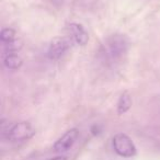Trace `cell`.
Masks as SVG:
<instances>
[{
	"mask_svg": "<svg viewBox=\"0 0 160 160\" xmlns=\"http://www.w3.org/2000/svg\"><path fill=\"white\" fill-rule=\"evenodd\" d=\"M69 47V43L67 38H55L51 42L47 51V56L51 59H58L67 52Z\"/></svg>",
	"mask_w": 160,
	"mask_h": 160,
	"instance_id": "cell-5",
	"label": "cell"
},
{
	"mask_svg": "<svg viewBox=\"0 0 160 160\" xmlns=\"http://www.w3.org/2000/svg\"><path fill=\"white\" fill-rule=\"evenodd\" d=\"M78 136H79V131L77 128H71L67 131L62 137L56 140V142L54 144V150L57 152L70 150L75 142H77Z\"/></svg>",
	"mask_w": 160,
	"mask_h": 160,
	"instance_id": "cell-4",
	"label": "cell"
},
{
	"mask_svg": "<svg viewBox=\"0 0 160 160\" xmlns=\"http://www.w3.org/2000/svg\"><path fill=\"white\" fill-rule=\"evenodd\" d=\"M3 64L9 69H19L23 64L22 58L14 53H8L3 59Z\"/></svg>",
	"mask_w": 160,
	"mask_h": 160,
	"instance_id": "cell-8",
	"label": "cell"
},
{
	"mask_svg": "<svg viewBox=\"0 0 160 160\" xmlns=\"http://www.w3.org/2000/svg\"><path fill=\"white\" fill-rule=\"evenodd\" d=\"M0 38L5 44H10V43L16 41V31L10 28H6L0 33Z\"/></svg>",
	"mask_w": 160,
	"mask_h": 160,
	"instance_id": "cell-9",
	"label": "cell"
},
{
	"mask_svg": "<svg viewBox=\"0 0 160 160\" xmlns=\"http://www.w3.org/2000/svg\"><path fill=\"white\" fill-rule=\"evenodd\" d=\"M35 134L33 126L29 122H19L11 126L8 131V138L11 142H25L32 138Z\"/></svg>",
	"mask_w": 160,
	"mask_h": 160,
	"instance_id": "cell-3",
	"label": "cell"
},
{
	"mask_svg": "<svg viewBox=\"0 0 160 160\" xmlns=\"http://www.w3.org/2000/svg\"><path fill=\"white\" fill-rule=\"evenodd\" d=\"M104 54L108 58L112 60L118 59L124 55L128 47V42L123 35H113L105 42Z\"/></svg>",
	"mask_w": 160,
	"mask_h": 160,
	"instance_id": "cell-1",
	"label": "cell"
},
{
	"mask_svg": "<svg viewBox=\"0 0 160 160\" xmlns=\"http://www.w3.org/2000/svg\"><path fill=\"white\" fill-rule=\"evenodd\" d=\"M99 132H100V128H99V126H97V125H94V126L91 128V133L93 134V135H97V134H99Z\"/></svg>",
	"mask_w": 160,
	"mask_h": 160,
	"instance_id": "cell-10",
	"label": "cell"
},
{
	"mask_svg": "<svg viewBox=\"0 0 160 160\" xmlns=\"http://www.w3.org/2000/svg\"><path fill=\"white\" fill-rule=\"evenodd\" d=\"M69 31H70L73 41L80 46H85L89 41V35H88L87 31L79 23H71L69 25Z\"/></svg>",
	"mask_w": 160,
	"mask_h": 160,
	"instance_id": "cell-6",
	"label": "cell"
},
{
	"mask_svg": "<svg viewBox=\"0 0 160 160\" xmlns=\"http://www.w3.org/2000/svg\"><path fill=\"white\" fill-rule=\"evenodd\" d=\"M132 103H133L132 97L127 92H123L118 102V113L120 115L125 114L132 108Z\"/></svg>",
	"mask_w": 160,
	"mask_h": 160,
	"instance_id": "cell-7",
	"label": "cell"
},
{
	"mask_svg": "<svg viewBox=\"0 0 160 160\" xmlns=\"http://www.w3.org/2000/svg\"><path fill=\"white\" fill-rule=\"evenodd\" d=\"M47 160H67V158L65 156H57V157H53V158H49Z\"/></svg>",
	"mask_w": 160,
	"mask_h": 160,
	"instance_id": "cell-11",
	"label": "cell"
},
{
	"mask_svg": "<svg viewBox=\"0 0 160 160\" xmlns=\"http://www.w3.org/2000/svg\"><path fill=\"white\" fill-rule=\"evenodd\" d=\"M112 145L114 151L123 158H132L137 152L135 144L126 134H116L112 139Z\"/></svg>",
	"mask_w": 160,
	"mask_h": 160,
	"instance_id": "cell-2",
	"label": "cell"
}]
</instances>
